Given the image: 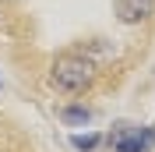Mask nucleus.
<instances>
[{
	"instance_id": "f257e3e1",
	"label": "nucleus",
	"mask_w": 155,
	"mask_h": 152,
	"mask_svg": "<svg viewBox=\"0 0 155 152\" xmlns=\"http://www.w3.org/2000/svg\"><path fill=\"white\" fill-rule=\"evenodd\" d=\"M49 85L57 92L67 95H81L95 85V64L85 53H60L53 64H49Z\"/></svg>"
},
{
	"instance_id": "f03ea898",
	"label": "nucleus",
	"mask_w": 155,
	"mask_h": 152,
	"mask_svg": "<svg viewBox=\"0 0 155 152\" xmlns=\"http://www.w3.org/2000/svg\"><path fill=\"white\" fill-rule=\"evenodd\" d=\"M109 145H113V152H148V149H155V131L120 120L109 131Z\"/></svg>"
},
{
	"instance_id": "7ed1b4c3",
	"label": "nucleus",
	"mask_w": 155,
	"mask_h": 152,
	"mask_svg": "<svg viewBox=\"0 0 155 152\" xmlns=\"http://www.w3.org/2000/svg\"><path fill=\"white\" fill-rule=\"evenodd\" d=\"M113 11L124 25H141L155 18V0H113Z\"/></svg>"
},
{
	"instance_id": "20e7f679",
	"label": "nucleus",
	"mask_w": 155,
	"mask_h": 152,
	"mask_svg": "<svg viewBox=\"0 0 155 152\" xmlns=\"http://www.w3.org/2000/svg\"><path fill=\"white\" fill-rule=\"evenodd\" d=\"M60 117H64V124H88L95 113H92L88 106H64V110H60Z\"/></svg>"
},
{
	"instance_id": "39448f33",
	"label": "nucleus",
	"mask_w": 155,
	"mask_h": 152,
	"mask_svg": "<svg viewBox=\"0 0 155 152\" xmlns=\"http://www.w3.org/2000/svg\"><path fill=\"white\" fill-rule=\"evenodd\" d=\"M99 142H102L99 134H74V138H71V145H74L78 152H95Z\"/></svg>"
},
{
	"instance_id": "423d86ee",
	"label": "nucleus",
	"mask_w": 155,
	"mask_h": 152,
	"mask_svg": "<svg viewBox=\"0 0 155 152\" xmlns=\"http://www.w3.org/2000/svg\"><path fill=\"white\" fill-rule=\"evenodd\" d=\"M0 4H14V0H0Z\"/></svg>"
}]
</instances>
